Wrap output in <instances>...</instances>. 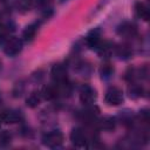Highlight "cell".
Returning a JSON list of instances; mask_svg holds the SVG:
<instances>
[{"instance_id":"6","label":"cell","mask_w":150,"mask_h":150,"mask_svg":"<svg viewBox=\"0 0 150 150\" xmlns=\"http://www.w3.org/2000/svg\"><path fill=\"white\" fill-rule=\"evenodd\" d=\"M70 141H71V143L75 146L83 148V146L87 145L88 138H87V135L83 131V129H81V128H74L71 130V132H70Z\"/></svg>"},{"instance_id":"18","label":"cell","mask_w":150,"mask_h":150,"mask_svg":"<svg viewBox=\"0 0 150 150\" xmlns=\"http://www.w3.org/2000/svg\"><path fill=\"white\" fill-rule=\"evenodd\" d=\"M33 0H15V7L18 11L25 13L32 8Z\"/></svg>"},{"instance_id":"15","label":"cell","mask_w":150,"mask_h":150,"mask_svg":"<svg viewBox=\"0 0 150 150\" xmlns=\"http://www.w3.org/2000/svg\"><path fill=\"white\" fill-rule=\"evenodd\" d=\"M115 127H116V121H115V118H112L110 116L103 117L100 121V128L105 131H111L115 129Z\"/></svg>"},{"instance_id":"20","label":"cell","mask_w":150,"mask_h":150,"mask_svg":"<svg viewBox=\"0 0 150 150\" xmlns=\"http://www.w3.org/2000/svg\"><path fill=\"white\" fill-rule=\"evenodd\" d=\"M12 142V134L7 130L0 131V145L1 146H7Z\"/></svg>"},{"instance_id":"4","label":"cell","mask_w":150,"mask_h":150,"mask_svg":"<svg viewBox=\"0 0 150 150\" xmlns=\"http://www.w3.org/2000/svg\"><path fill=\"white\" fill-rule=\"evenodd\" d=\"M96 100V91L93 87H90L89 84H83L80 88V101L84 104H93Z\"/></svg>"},{"instance_id":"11","label":"cell","mask_w":150,"mask_h":150,"mask_svg":"<svg viewBox=\"0 0 150 150\" xmlns=\"http://www.w3.org/2000/svg\"><path fill=\"white\" fill-rule=\"evenodd\" d=\"M61 93V89H60V86L57 83L55 84H49V86H46L42 91H41V95L45 100H54L59 96V94Z\"/></svg>"},{"instance_id":"21","label":"cell","mask_w":150,"mask_h":150,"mask_svg":"<svg viewBox=\"0 0 150 150\" xmlns=\"http://www.w3.org/2000/svg\"><path fill=\"white\" fill-rule=\"evenodd\" d=\"M116 54L121 57V59H129L131 55V50L128 46H120L116 48Z\"/></svg>"},{"instance_id":"10","label":"cell","mask_w":150,"mask_h":150,"mask_svg":"<svg viewBox=\"0 0 150 150\" xmlns=\"http://www.w3.org/2000/svg\"><path fill=\"white\" fill-rule=\"evenodd\" d=\"M117 33L122 36H127V38H131L134 35H136L137 33V28L136 25L129 21H124L123 23H121L117 28Z\"/></svg>"},{"instance_id":"3","label":"cell","mask_w":150,"mask_h":150,"mask_svg":"<svg viewBox=\"0 0 150 150\" xmlns=\"http://www.w3.org/2000/svg\"><path fill=\"white\" fill-rule=\"evenodd\" d=\"M104 101L108 105H120L123 102V91L117 87H110L105 91Z\"/></svg>"},{"instance_id":"19","label":"cell","mask_w":150,"mask_h":150,"mask_svg":"<svg viewBox=\"0 0 150 150\" xmlns=\"http://www.w3.org/2000/svg\"><path fill=\"white\" fill-rule=\"evenodd\" d=\"M128 93H129V96L132 97V98H138L143 95V88L138 84H131L129 88H128Z\"/></svg>"},{"instance_id":"1","label":"cell","mask_w":150,"mask_h":150,"mask_svg":"<svg viewBox=\"0 0 150 150\" xmlns=\"http://www.w3.org/2000/svg\"><path fill=\"white\" fill-rule=\"evenodd\" d=\"M42 143L48 148H59L63 143V134L60 130H52L43 135Z\"/></svg>"},{"instance_id":"2","label":"cell","mask_w":150,"mask_h":150,"mask_svg":"<svg viewBox=\"0 0 150 150\" xmlns=\"http://www.w3.org/2000/svg\"><path fill=\"white\" fill-rule=\"evenodd\" d=\"M22 49V40L15 36H12L7 39L4 42V52L8 56H15L18 55Z\"/></svg>"},{"instance_id":"9","label":"cell","mask_w":150,"mask_h":150,"mask_svg":"<svg viewBox=\"0 0 150 150\" xmlns=\"http://www.w3.org/2000/svg\"><path fill=\"white\" fill-rule=\"evenodd\" d=\"M22 120V114L18 110H6L0 114V121L5 123H18Z\"/></svg>"},{"instance_id":"5","label":"cell","mask_w":150,"mask_h":150,"mask_svg":"<svg viewBox=\"0 0 150 150\" xmlns=\"http://www.w3.org/2000/svg\"><path fill=\"white\" fill-rule=\"evenodd\" d=\"M50 75H52V79L54 80V82L57 84L67 82V69L61 63H56L52 67Z\"/></svg>"},{"instance_id":"17","label":"cell","mask_w":150,"mask_h":150,"mask_svg":"<svg viewBox=\"0 0 150 150\" xmlns=\"http://www.w3.org/2000/svg\"><path fill=\"white\" fill-rule=\"evenodd\" d=\"M112 74H114V67L109 62H105L100 67V75L102 79H104V80L110 79L112 76Z\"/></svg>"},{"instance_id":"23","label":"cell","mask_w":150,"mask_h":150,"mask_svg":"<svg viewBox=\"0 0 150 150\" xmlns=\"http://www.w3.org/2000/svg\"><path fill=\"white\" fill-rule=\"evenodd\" d=\"M0 122H1V121H0Z\"/></svg>"},{"instance_id":"12","label":"cell","mask_w":150,"mask_h":150,"mask_svg":"<svg viewBox=\"0 0 150 150\" xmlns=\"http://www.w3.org/2000/svg\"><path fill=\"white\" fill-rule=\"evenodd\" d=\"M98 55L101 57H104V59H108L110 57V55L112 54V50H114V45L109 41H101V43L98 45V47L95 49Z\"/></svg>"},{"instance_id":"22","label":"cell","mask_w":150,"mask_h":150,"mask_svg":"<svg viewBox=\"0 0 150 150\" xmlns=\"http://www.w3.org/2000/svg\"><path fill=\"white\" fill-rule=\"evenodd\" d=\"M0 69H1V62H0Z\"/></svg>"},{"instance_id":"13","label":"cell","mask_w":150,"mask_h":150,"mask_svg":"<svg viewBox=\"0 0 150 150\" xmlns=\"http://www.w3.org/2000/svg\"><path fill=\"white\" fill-rule=\"evenodd\" d=\"M135 13L137 15V18L144 20V21H148L149 18H150V12H149V8L148 6L142 2V1H137L135 4Z\"/></svg>"},{"instance_id":"7","label":"cell","mask_w":150,"mask_h":150,"mask_svg":"<svg viewBox=\"0 0 150 150\" xmlns=\"http://www.w3.org/2000/svg\"><path fill=\"white\" fill-rule=\"evenodd\" d=\"M98 115H100V109L93 104H88L87 108H84L81 111V117L86 122H95L97 120Z\"/></svg>"},{"instance_id":"8","label":"cell","mask_w":150,"mask_h":150,"mask_svg":"<svg viewBox=\"0 0 150 150\" xmlns=\"http://www.w3.org/2000/svg\"><path fill=\"white\" fill-rule=\"evenodd\" d=\"M101 41H102L101 40V30L98 28H94L86 36V42H87L88 47L91 49H96L98 47V45L101 43Z\"/></svg>"},{"instance_id":"14","label":"cell","mask_w":150,"mask_h":150,"mask_svg":"<svg viewBox=\"0 0 150 150\" xmlns=\"http://www.w3.org/2000/svg\"><path fill=\"white\" fill-rule=\"evenodd\" d=\"M38 27H39V25H38L36 22L28 25V26L25 28L23 33H22V40L26 41V42H32V41L34 40L35 35H36Z\"/></svg>"},{"instance_id":"16","label":"cell","mask_w":150,"mask_h":150,"mask_svg":"<svg viewBox=\"0 0 150 150\" xmlns=\"http://www.w3.org/2000/svg\"><path fill=\"white\" fill-rule=\"evenodd\" d=\"M41 98H42L41 93L33 91V93L26 98V104H27L29 108H35V107H38V105L40 104Z\"/></svg>"}]
</instances>
